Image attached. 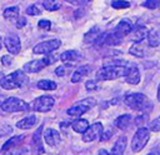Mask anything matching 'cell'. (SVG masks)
<instances>
[{
    "label": "cell",
    "instance_id": "3",
    "mask_svg": "<svg viewBox=\"0 0 160 155\" xmlns=\"http://www.w3.org/2000/svg\"><path fill=\"white\" fill-rule=\"evenodd\" d=\"M28 82L26 75L21 70H16L9 75H5L0 80V86L5 90H12L16 88H21Z\"/></svg>",
    "mask_w": 160,
    "mask_h": 155
},
{
    "label": "cell",
    "instance_id": "33",
    "mask_svg": "<svg viewBox=\"0 0 160 155\" xmlns=\"http://www.w3.org/2000/svg\"><path fill=\"white\" fill-rule=\"evenodd\" d=\"M142 5L145 8H148V9L154 10V9H158L160 6V0H145Z\"/></svg>",
    "mask_w": 160,
    "mask_h": 155
},
{
    "label": "cell",
    "instance_id": "13",
    "mask_svg": "<svg viewBox=\"0 0 160 155\" xmlns=\"http://www.w3.org/2000/svg\"><path fill=\"white\" fill-rule=\"evenodd\" d=\"M132 29H134V26H132V24H131L130 21H128V20H121V21L115 26L114 32H115L118 36H120V38L122 39L124 36L131 34Z\"/></svg>",
    "mask_w": 160,
    "mask_h": 155
},
{
    "label": "cell",
    "instance_id": "41",
    "mask_svg": "<svg viewBox=\"0 0 160 155\" xmlns=\"http://www.w3.org/2000/svg\"><path fill=\"white\" fill-rule=\"evenodd\" d=\"M135 121H136V122H135L136 125H141V124L144 122V116H138V118L135 119Z\"/></svg>",
    "mask_w": 160,
    "mask_h": 155
},
{
    "label": "cell",
    "instance_id": "22",
    "mask_svg": "<svg viewBox=\"0 0 160 155\" xmlns=\"http://www.w3.org/2000/svg\"><path fill=\"white\" fill-rule=\"evenodd\" d=\"M121 40H122V39H121L120 36H118L114 31H112V32H105L102 44H104V45H108V46H115V45L121 44Z\"/></svg>",
    "mask_w": 160,
    "mask_h": 155
},
{
    "label": "cell",
    "instance_id": "10",
    "mask_svg": "<svg viewBox=\"0 0 160 155\" xmlns=\"http://www.w3.org/2000/svg\"><path fill=\"white\" fill-rule=\"evenodd\" d=\"M102 131H104L102 124H101V122H94V124H91V125L88 128V130L82 134V141H84V142H91V141H94L95 139L100 138L101 134H102Z\"/></svg>",
    "mask_w": 160,
    "mask_h": 155
},
{
    "label": "cell",
    "instance_id": "39",
    "mask_svg": "<svg viewBox=\"0 0 160 155\" xmlns=\"http://www.w3.org/2000/svg\"><path fill=\"white\" fill-rule=\"evenodd\" d=\"M55 74H56L58 76H64V75L66 74V68H65L64 65L58 66V68L55 69Z\"/></svg>",
    "mask_w": 160,
    "mask_h": 155
},
{
    "label": "cell",
    "instance_id": "11",
    "mask_svg": "<svg viewBox=\"0 0 160 155\" xmlns=\"http://www.w3.org/2000/svg\"><path fill=\"white\" fill-rule=\"evenodd\" d=\"M4 42H5L6 50H8L11 55H16V54L20 52V50H21V44H20V39H19V36H18L16 34H9V35L5 38Z\"/></svg>",
    "mask_w": 160,
    "mask_h": 155
},
{
    "label": "cell",
    "instance_id": "38",
    "mask_svg": "<svg viewBox=\"0 0 160 155\" xmlns=\"http://www.w3.org/2000/svg\"><path fill=\"white\" fill-rule=\"evenodd\" d=\"M15 22H16V24H15L16 28H18V29H21V28H24V26L26 25V19H25L24 16H19Z\"/></svg>",
    "mask_w": 160,
    "mask_h": 155
},
{
    "label": "cell",
    "instance_id": "12",
    "mask_svg": "<svg viewBox=\"0 0 160 155\" xmlns=\"http://www.w3.org/2000/svg\"><path fill=\"white\" fill-rule=\"evenodd\" d=\"M148 34H149V30H148L146 26H144V25H136V26H134V29L131 31L130 39L134 42H141L144 39L148 38Z\"/></svg>",
    "mask_w": 160,
    "mask_h": 155
},
{
    "label": "cell",
    "instance_id": "21",
    "mask_svg": "<svg viewBox=\"0 0 160 155\" xmlns=\"http://www.w3.org/2000/svg\"><path fill=\"white\" fill-rule=\"evenodd\" d=\"M35 124H36V116L35 115H29V116L19 120L16 122V128L22 129V130H28V129H31Z\"/></svg>",
    "mask_w": 160,
    "mask_h": 155
},
{
    "label": "cell",
    "instance_id": "9",
    "mask_svg": "<svg viewBox=\"0 0 160 155\" xmlns=\"http://www.w3.org/2000/svg\"><path fill=\"white\" fill-rule=\"evenodd\" d=\"M54 62V58H50V56H45L40 60H32V61H29L24 65V71L25 72H39L40 70H42L45 66L50 65Z\"/></svg>",
    "mask_w": 160,
    "mask_h": 155
},
{
    "label": "cell",
    "instance_id": "16",
    "mask_svg": "<svg viewBox=\"0 0 160 155\" xmlns=\"http://www.w3.org/2000/svg\"><path fill=\"white\" fill-rule=\"evenodd\" d=\"M140 71L138 69L136 65H130V69H129V72L128 75L125 76V80L128 84H132V85H136L140 82Z\"/></svg>",
    "mask_w": 160,
    "mask_h": 155
},
{
    "label": "cell",
    "instance_id": "8",
    "mask_svg": "<svg viewBox=\"0 0 160 155\" xmlns=\"http://www.w3.org/2000/svg\"><path fill=\"white\" fill-rule=\"evenodd\" d=\"M54 104H55V100L52 96L42 95V96L36 98L32 101V109L35 111H39V112H48L52 109Z\"/></svg>",
    "mask_w": 160,
    "mask_h": 155
},
{
    "label": "cell",
    "instance_id": "1",
    "mask_svg": "<svg viewBox=\"0 0 160 155\" xmlns=\"http://www.w3.org/2000/svg\"><path fill=\"white\" fill-rule=\"evenodd\" d=\"M124 102L128 108L141 111V112H148L152 109L151 101L141 92H129L124 98Z\"/></svg>",
    "mask_w": 160,
    "mask_h": 155
},
{
    "label": "cell",
    "instance_id": "17",
    "mask_svg": "<svg viewBox=\"0 0 160 155\" xmlns=\"http://www.w3.org/2000/svg\"><path fill=\"white\" fill-rule=\"evenodd\" d=\"M41 134H42V125H40L32 135V145L35 146V152L38 155L44 152V148H42V142H41Z\"/></svg>",
    "mask_w": 160,
    "mask_h": 155
},
{
    "label": "cell",
    "instance_id": "26",
    "mask_svg": "<svg viewBox=\"0 0 160 155\" xmlns=\"http://www.w3.org/2000/svg\"><path fill=\"white\" fill-rule=\"evenodd\" d=\"M102 32H100V30H99V28L98 26H95V28H92L91 30H89L86 34H85V41L86 42H91V44H95L96 41H98V39L100 38V35H101Z\"/></svg>",
    "mask_w": 160,
    "mask_h": 155
},
{
    "label": "cell",
    "instance_id": "23",
    "mask_svg": "<svg viewBox=\"0 0 160 155\" xmlns=\"http://www.w3.org/2000/svg\"><path fill=\"white\" fill-rule=\"evenodd\" d=\"M80 58H81V55L76 50H66L60 55V60L62 62H72V61L79 60Z\"/></svg>",
    "mask_w": 160,
    "mask_h": 155
},
{
    "label": "cell",
    "instance_id": "6",
    "mask_svg": "<svg viewBox=\"0 0 160 155\" xmlns=\"http://www.w3.org/2000/svg\"><path fill=\"white\" fill-rule=\"evenodd\" d=\"M150 139V130L146 128H139L136 130V132L132 136L131 140V150L134 152H138L140 150H142L145 148V145L148 144Z\"/></svg>",
    "mask_w": 160,
    "mask_h": 155
},
{
    "label": "cell",
    "instance_id": "32",
    "mask_svg": "<svg viewBox=\"0 0 160 155\" xmlns=\"http://www.w3.org/2000/svg\"><path fill=\"white\" fill-rule=\"evenodd\" d=\"M149 130L150 131H160V116L151 120L149 122Z\"/></svg>",
    "mask_w": 160,
    "mask_h": 155
},
{
    "label": "cell",
    "instance_id": "44",
    "mask_svg": "<svg viewBox=\"0 0 160 155\" xmlns=\"http://www.w3.org/2000/svg\"><path fill=\"white\" fill-rule=\"evenodd\" d=\"M156 98H158V100L160 101V84H159V86H158V96H156Z\"/></svg>",
    "mask_w": 160,
    "mask_h": 155
},
{
    "label": "cell",
    "instance_id": "5",
    "mask_svg": "<svg viewBox=\"0 0 160 155\" xmlns=\"http://www.w3.org/2000/svg\"><path fill=\"white\" fill-rule=\"evenodd\" d=\"M96 105V101L94 98H85L82 99L81 101L74 104L72 106H70L66 112L70 115V116H75V118H80L82 114H85L88 110H90L91 108H94Z\"/></svg>",
    "mask_w": 160,
    "mask_h": 155
},
{
    "label": "cell",
    "instance_id": "35",
    "mask_svg": "<svg viewBox=\"0 0 160 155\" xmlns=\"http://www.w3.org/2000/svg\"><path fill=\"white\" fill-rule=\"evenodd\" d=\"M26 14L28 15H39L40 14V10L36 5H30L28 9H26Z\"/></svg>",
    "mask_w": 160,
    "mask_h": 155
},
{
    "label": "cell",
    "instance_id": "14",
    "mask_svg": "<svg viewBox=\"0 0 160 155\" xmlns=\"http://www.w3.org/2000/svg\"><path fill=\"white\" fill-rule=\"evenodd\" d=\"M44 139H45V142L49 145V146H56L59 142H60V132L56 131L55 129H46L44 131Z\"/></svg>",
    "mask_w": 160,
    "mask_h": 155
},
{
    "label": "cell",
    "instance_id": "15",
    "mask_svg": "<svg viewBox=\"0 0 160 155\" xmlns=\"http://www.w3.org/2000/svg\"><path fill=\"white\" fill-rule=\"evenodd\" d=\"M90 70H91V68L89 65H81V66H79L72 72V75H71V82H79V81H81L90 72Z\"/></svg>",
    "mask_w": 160,
    "mask_h": 155
},
{
    "label": "cell",
    "instance_id": "7",
    "mask_svg": "<svg viewBox=\"0 0 160 155\" xmlns=\"http://www.w3.org/2000/svg\"><path fill=\"white\" fill-rule=\"evenodd\" d=\"M60 45H61V41L58 40V39L45 40V41H41L38 45H35L32 51H34V54H39V55H48L51 51H54L58 48H60Z\"/></svg>",
    "mask_w": 160,
    "mask_h": 155
},
{
    "label": "cell",
    "instance_id": "46",
    "mask_svg": "<svg viewBox=\"0 0 160 155\" xmlns=\"http://www.w3.org/2000/svg\"><path fill=\"white\" fill-rule=\"evenodd\" d=\"M80 1H81V4H85V2H89L90 0H80Z\"/></svg>",
    "mask_w": 160,
    "mask_h": 155
},
{
    "label": "cell",
    "instance_id": "34",
    "mask_svg": "<svg viewBox=\"0 0 160 155\" xmlns=\"http://www.w3.org/2000/svg\"><path fill=\"white\" fill-rule=\"evenodd\" d=\"M38 26H39L40 29H42V30H49V29L51 28V22H50L49 20L42 19V20H40V21L38 22Z\"/></svg>",
    "mask_w": 160,
    "mask_h": 155
},
{
    "label": "cell",
    "instance_id": "18",
    "mask_svg": "<svg viewBox=\"0 0 160 155\" xmlns=\"http://www.w3.org/2000/svg\"><path fill=\"white\" fill-rule=\"evenodd\" d=\"M126 144H128L126 136H120L116 140V142L114 144V146H112V149L110 151V155H122V152L126 149Z\"/></svg>",
    "mask_w": 160,
    "mask_h": 155
},
{
    "label": "cell",
    "instance_id": "25",
    "mask_svg": "<svg viewBox=\"0 0 160 155\" xmlns=\"http://www.w3.org/2000/svg\"><path fill=\"white\" fill-rule=\"evenodd\" d=\"M89 126H90V125H89L88 120H85V119H76V120H74V121L71 122V128L74 129V131L81 132V134H84V132L88 130Z\"/></svg>",
    "mask_w": 160,
    "mask_h": 155
},
{
    "label": "cell",
    "instance_id": "47",
    "mask_svg": "<svg viewBox=\"0 0 160 155\" xmlns=\"http://www.w3.org/2000/svg\"><path fill=\"white\" fill-rule=\"evenodd\" d=\"M0 49H1V42H0Z\"/></svg>",
    "mask_w": 160,
    "mask_h": 155
},
{
    "label": "cell",
    "instance_id": "29",
    "mask_svg": "<svg viewBox=\"0 0 160 155\" xmlns=\"http://www.w3.org/2000/svg\"><path fill=\"white\" fill-rule=\"evenodd\" d=\"M42 5L48 11H55V10L60 9L61 2H60V0H44Z\"/></svg>",
    "mask_w": 160,
    "mask_h": 155
},
{
    "label": "cell",
    "instance_id": "37",
    "mask_svg": "<svg viewBox=\"0 0 160 155\" xmlns=\"http://www.w3.org/2000/svg\"><path fill=\"white\" fill-rule=\"evenodd\" d=\"M112 136V131L109 129V130H105V131H102V134H101V136L99 138L101 141H106V140H109L110 138Z\"/></svg>",
    "mask_w": 160,
    "mask_h": 155
},
{
    "label": "cell",
    "instance_id": "43",
    "mask_svg": "<svg viewBox=\"0 0 160 155\" xmlns=\"http://www.w3.org/2000/svg\"><path fill=\"white\" fill-rule=\"evenodd\" d=\"M98 155H110L105 149H100L99 151H98Z\"/></svg>",
    "mask_w": 160,
    "mask_h": 155
},
{
    "label": "cell",
    "instance_id": "24",
    "mask_svg": "<svg viewBox=\"0 0 160 155\" xmlns=\"http://www.w3.org/2000/svg\"><path fill=\"white\" fill-rule=\"evenodd\" d=\"M24 135H16V136H12L11 139H9L2 146H1V151H8V150H10V149H12V148H15V146H18L22 140H24Z\"/></svg>",
    "mask_w": 160,
    "mask_h": 155
},
{
    "label": "cell",
    "instance_id": "36",
    "mask_svg": "<svg viewBox=\"0 0 160 155\" xmlns=\"http://www.w3.org/2000/svg\"><path fill=\"white\" fill-rule=\"evenodd\" d=\"M11 62H12V58H11L10 55H4V56H1V64H2L4 66H10Z\"/></svg>",
    "mask_w": 160,
    "mask_h": 155
},
{
    "label": "cell",
    "instance_id": "28",
    "mask_svg": "<svg viewBox=\"0 0 160 155\" xmlns=\"http://www.w3.org/2000/svg\"><path fill=\"white\" fill-rule=\"evenodd\" d=\"M129 52L136 58H144L145 56V49L144 46L141 45V42H134L130 49H129Z\"/></svg>",
    "mask_w": 160,
    "mask_h": 155
},
{
    "label": "cell",
    "instance_id": "40",
    "mask_svg": "<svg viewBox=\"0 0 160 155\" xmlns=\"http://www.w3.org/2000/svg\"><path fill=\"white\" fill-rule=\"evenodd\" d=\"M85 88H86V90H95L96 89V82L94 80H88L85 82Z\"/></svg>",
    "mask_w": 160,
    "mask_h": 155
},
{
    "label": "cell",
    "instance_id": "45",
    "mask_svg": "<svg viewBox=\"0 0 160 155\" xmlns=\"http://www.w3.org/2000/svg\"><path fill=\"white\" fill-rule=\"evenodd\" d=\"M148 155H160V152H159V151H152V152H150V154H148Z\"/></svg>",
    "mask_w": 160,
    "mask_h": 155
},
{
    "label": "cell",
    "instance_id": "42",
    "mask_svg": "<svg viewBox=\"0 0 160 155\" xmlns=\"http://www.w3.org/2000/svg\"><path fill=\"white\" fill-rule=\"evenodd\" d=\"M65 1H68V2H70L72 5H81V1L80 0H65Z\"/></svg>",
    "mask_w": 160,
    "mask_h": 155
},
{
    "label": "cell",
    "instance_id": "31",
    "mask_svg": "<svg viewBox=\"0 0 160 155\" xmlns=\"http://www.w3.org/2000/svg\"><path fill=\"white\" fill-rule=\"evenodd\" d=\"M111 6L114 9H126L130 6V2L126 0H114L111 2Z\"/></svg>",
    "mask_w": 160,
    "mask_h": 155
},
{
    "label": "cell",
    "instance_id": "4",
    "mask_svg": "<svg viewBox=\"0 0 160 155\" xmlns=\"http://www.w3.org/2000/svg\"><path fill=\"white\" fill-rule=\"evenodd\" d=\"M30 106L28 105V102H25L24 100L11 96L5 99L1 102V110L5 112H15V111H29Z\"/></svg>",
    "mask_w": 160,
    "mask_h": 155
},
{
    "label": "cell",
    "instance_id": "30",
    "mask_svg": "<svg viewBox=\"0 0 160 155\" xmlns=\"http://www.w3.org/2000/svg\"><path fill=\"white\" fill-rule=\"evenodd\" d=\"M39 89L41 90H55L56 89V82L52 81V80H40L36 85Z\"/></svg>",
    "mask_w": 160,
    "mask_h": 155
},
{
    "label": "cell",
    "instance_id": "19",
    "mask_svg": "<svg viewBox=\"0 0 160 155\" xmlns=\"http://www.w3.org/2000/svg\"><path fill=\"white\" fill-rule=\"evenodd\" d=\"M148 44L151 46V48H156L160 45V28H155V29H151L149 30V34H148Z\"/></svg>",
    "mask_w": 160,
    "mask_h": 155
},
{
    "label": "cell",
    "instance_id": "2",
    "mask_svg": "<svg viewBox=\"0 0 160 155\" xmlns=\"http://www.w3.org/2000/svg\"><path fill=\"white\" fill-rule=\"evenodd\" d=\"M130 65H105L100 70H98L95 78L99 81L104 80H115L121 76H126L129 72Z\"/></svg>",
    "mask_w": 160,
    "mask_h": 155
},
{
    "label": "cell",
    "instance_id": "20",
    "mask_svg": "<svg viewBox=\"0 0 160 155\" xmlns=\"http://www.w3.org/2000/svg\"><path fill=\"white\" fill-rule=\"evenodd\" d=\"M130 122H131V115L130 114H122V115L118 116L114 121L115 126L119 128L120 130H126L130 126Z\"/></svg>",
    "mask_w": 160,
    "mask_h": 155
},
{
    "label": "cell",
    "instance_id": "27",
    "mask_svg": "<svg viewBox=\"0 0 160 155\" xmlns=\"http://www.w3.org/2000/svg\"><path fill=\"white\" fill-rule=\"evenodd\" d=\"M4 18L9 21H16L18 18H19V8L18 6L6 8L4 10Z\"/></svg>",
    "mask_w": 160,
    "mask_h": 155
}]
</instances>
